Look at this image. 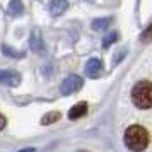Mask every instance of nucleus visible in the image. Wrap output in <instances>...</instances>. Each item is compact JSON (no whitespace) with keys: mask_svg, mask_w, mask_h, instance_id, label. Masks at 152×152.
<instances>
[{"mask_svg":"<svg viewBox=\"0 0 152 152\" xmlns=\"http://www.w3.org/2000/svg\"><path fill=\"white\" fill-rule=\"evenodd\" d=\"M125 145L132 152H142L149 145V132L140 125H132L125 132Z\"/></svg>","mask_w":152,"mask_h":152,"instance_id":"f257e3e1","label":"nucleus"},{"mask_svg":"<svg viewBox=\"0 0 152 152\" xmlns=\"http://www.w3.org/2000/svg\"><path fill=\"white\" fill-rule=\"evenodd\" d=\"M132 101L138 110L152 108V82L142 80L135 84V87L132 89Z\"/></svg>","mask_w":152,"mask_h":152,"instance_id":"f03ea898","label":"nucleus"},{"mask_svg":"<svg viewBox=\"0 0 152 152\" xmlns=\"http://www.w3.org/2000/svg\"><path fill=\"white\" fill-rule=\"evenodd\" d=\"M82 77L79 75H69L65 80L62 82V87H60V92H62L63 96H69V94H74L75 91H79L82 87Z\"/></svg>","mask_w":152,"mask_h":152,"instance_id":"7ed1b4c3","label":"nucleus"},{"mask_svg":"<svg viewBox=\"0 0 152 152\" xmlns=\"http://www.w3.org/2000/svg\"><path fill=\"white\" fill-rule=\"evenodd\" d=\"M0 84H7L10 87H17L21 84V74L14 70H0Z\"/></svg>","mask_w":152,"mask_h":152,"instance_id":"20e7f679","label":"nucleus"},{"mask_svg":"<svg viewBox=\"0 0 152 152\" xmlns=\"http://www.w3.org/2000/svg\"><path fill=\"white\" fill-rule=\"evenodd\" d=\"M101 72H103V63H101V60L91 58L89 62L86 63V74L89 77H99Z\"/></svg>","mask_w":152,"mask_h":152,"instance_id":"39448f33","label":"nucleus"},{"mask_svg":"<svg viewBox=\"0 0 152 152\" xmlns=\"http://www.w3.org/2000/svg\"><path fill=\"white\" fill-rule=\"evenodd\" d=\"M87 113V103H77V104H74L72 108H70V111H69V118L70 120H77V118H82L84 115Z\"/></svg>","mask_w":152,"mask_h":152,"instance_id":"423d86ee","label":"nucleus"},{"mask_svg":"<svg viewBox=\"0 0 152 152\" xmlns=\"http://www.w3.org/2000/svg\"><path fill=\"white\" fill-rule=\"evenodd\" d=\"M69 9V2L67 0H53L51 2V5H50V12L51 15H62L65 10Z\"/></svg>","mask_w":152,"mask_h":152,"instance_id":"0eeeda50","label":"nucleus"},{"mask_svg":"<svg viewBox=\"0 0 152 152\" xmlns=\"http://www.w3.org/2000/svg\"><path fill=\"white\" fill-rule=\"evenodd\" d=\"M43 39H41V36H39V33L36 31L34 34L31 36V48L34 50V51H41L43 50Z\"/></svg>","mask_w":152,"mask_h":152,"instance_id":"6e6552de","label":"nucleus"},{"mask_svg":"<svg viewBox=\"0 0 152 152\" xmlns=\"http://www.w3.org/2000/svg\"><path fill=\"white\" fill-rule=\"evenodd\" d=\"M9 10H10V14L19 15V14H22L24 5H22L21 0H10V4H9Z\"/></svg>","mask_w":152,"mask_h":152,"instance_id":"1a4fd4ad","label":"nucleus"},{"mask_svg":"<svg viewBox=\"0 0 152 152\" xmlns=\"http://www.w3.org/2000/svg\"><path fill=\"white\" fill-rule=\"evenodd\" d=\"M60 118H62V115H60L58 111H51V113H48V115H45V116L41 118V123H43V125L55 123V121H58Z\"/></svg>","mask_w":152,"mask_h":152,"instance_id":"9d476101","label":"nucleus"},{"mask_svg":"<svg viewBox=\"0 0 152 152\" xmlns=\"http://www.w3.org/2000/svg\"><path fill=\"white\" fill-rule=\"evenodd\" d=\"M110 24H111L110 17H106V19H96V21L92 22V28L96 29V31H101V29H106Z\"/></svg>","mask_w":152,"mask_h":152,"instance_id":"9b49d317","label":"nucleus"},{"mask_svg":"<svg viewBox=\"0 0 152 152\" xmlns=\"http://www.w3.org/2000/svg\"><path fill=\"white\" fill-rule=\"evenodd\" d=\"M140 41L142 43H151L152 41V24H149V26L144 29V33L140 34Z\"/></svg>","mask_w":152,"mask_h":152,"instance_id":"f8f14e48","label":"nucleus"},{"mask_svg":"<svg viewBox=\"0 0 152 152\" xmlns=\"http://www.w3.org/2000/svg\"><path fill=\"white\" fill-rule=\"evenodd\" d=\"M118 39V33H111V34H108L106 38L103 39V48H108V46H111L113 43Z\"/></svg>","mask_w":152,"mask_h":152,"instance_id":"ddd939ff","label":"nucleus"},{"mask_svg":"<svg viewBox=\"0 0 152 152\" xmlns=\"http://www.w3.org/2000/svg\"><path fill=\"white\" fill-rule=\"evenodd\" d=\"M2 51H4V53H5V55H7V53H10V56H15V58H22V56H24V53H19V51H14V50L12 48H9V46H5V45H4V46H2Z\"/></svg>","mask_w":152,"mask_h":152,"instance_id":"4468645a","label":"nucleus"},{"mask_svg":"<svg viewBox=\"0 0 152 152\" xmlns=\"http://www.w3.org/2000/svg\"><path fill=\"white\" fill-rule=\"evenodd\" d=\"M7 125V120H5V116L0 113V130H4V126Z\"/></svg>","mask_w":152,"mask_h":152,"instance_id":"2eb2a0df","label":"nucleus"},{"mask_svg":"<svg viewBox=\"0 0 152 152\" xmlns=\"http://www.w3.org/2000/svg\"><path fill=\"white\" fill-rule=\"evenodd\" d=\"M19 152H36V149L34 147H28V149H22V151H19Z\"/></svg>","mask_w":152,"mask_h":152,"instance_id":"dca6fc26","label":"nucleus"},{"mask_svg":"<svg viewBox=\"0 0 152 152\" xmlns=\"http://www.w3.org/2000/svg\"><path fill=\"white\" fill-rule=\"evenodd\" d=\"M79 152H89V151H79Z\"/></svg>","mask_w":152,"mask_h":152,"instance_id":"f3484780","label":"nucleus"}]
</instances>
